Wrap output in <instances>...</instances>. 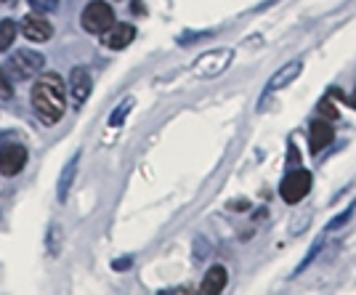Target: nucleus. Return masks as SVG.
<instances>
[{"label":"nucleus","mask_w":356,"mask_h":295,"mask_svg":"<svg viewBox=\"0 0 356 295\" xmlns=\"http://www.w3.org/2000/svg\"><path fill=\"white\" fill-rule=\"evenodd\" d=\"M30 102L35 115L43 120L45 125H56L64 118V109H67V88H64V80L56 72H43L35 86H32Z\"/></svg>","instance_id":"f257e3e1"},{"label":"nucleus","mask_w":356,"mask_h":295,"mask_svg":"<svg viewBox=\"0 0 356 295\" xmlns=\"http://www.w3.org/2000/svg\"><path fill=\"white\" fill-rule=\"evenodd\" d=\"M234 59V51L232 48H213L208 54H202L200 59L192 64V72L197 77H218L221 72L229 70V64Z\"/></svg>","instance_id":"f03ea898"},{"label":"nucleus","mask_w":356,"mask_h":295,"mask_svg":"<svg viewBox=\"0 0 356 295\" xmlns=\"http://www.w3.org/2000/svg\"><path fill=\"white\" fill-rule=\"evenodd\" d=\"M80 22H83V30L86 32L102 35V32H106L115 24V8H112L109 3H104V0H93V3L86 6Z\"/></svg>","instance_id":"7ed1b4c3"},{"label":"nucleus","mask_w":356,"mask_h":295,"mask_svg":"<svg viewBox=\"0 0 356 295\" xmlns=\"http://www.w3.org/2000/svg\"><path fill=\"white\" fill-rule=\"evenodd\" d=\"M312 184H314L312 173L303 170V168H298V170H290V173L282 178L280 194H282V200L287 202V205H298L306 194L312 192Z\"/></svg>","instance_id":"20e7f679"},{"label":"nucleus","mask_w":356,"mask_h":295,"mask_svg":"<svg viewBox=\"0 0 356 295\" xmlns=\"http://www.w3.org/2000/svg\"><path fill=\"white\" fill-rule=\"evenodd\" d=\"M45 67V56L32 51V48H22V51H14L11 59H8V70L16 80H27V77H35L38 72H43Z\"/></svg>","instance_id":"39448f33"},{"label":"nucleus","mask_w":356,"mask_h":295,"mask_svg":"<svg viewBox=\"0 0 356 295\" xmlns=\"http://www.w3.org/2000/svg\"><path fill=\"white\" fill-rule=\"evenodd\" d=\"M22 35L32 40V43H45V40H51L54 38V24L45 19V14L40 11H32L22 19Z\"/></svg>","instance_id":"423d86ee"},{"label":"nucleus","mask_w":356,"mask_h":295,"mask_svg":"<svg viewBox=\"0 0 356 295\" xmlns=\"http://www.w3.org/2000/svg\"><path fill=\"white\" fill-rule=\"evenodd\" d=\"M27 165V149L22 144H6L0 147V173L6 178H14Z\"/></svg>","instance_id":"0eeeda50"},{"label":"nucleus","mask_w":356,"mask_h":295,"mask_svg":"<svg viewBox=\"0 0 356 295\" xmlns=\"http://www.w3.org/2000/svg\"><path fill=\"white\" fill-rule=\"evenodd\" d=\"M90 88H93V77H90V72L86 70V67H74L72 72H70V93H72L74 106H83V104L88 102Z\"/></svg>","instance_id":"6e6552de"},{"label":"nucleus","mask_w":356,"mask_h":295,"mask_svg":"<svg viewBox=\"0 0 356 295\" xmlns=\"http://www.w3.org/2000/svg\"><path fill=\"white\" fill-rule=\"evenodd\" d=\"M300 72H303V59H293L290 64H284L282 70H277V72L271 74L266 93H277V90L287 88L290 83H296L298 77H300Z\"/></svg>","instance_id":"1a4fd4ad"},{"label":"nucleus","mask_w":356,"mask_h":295,"mask_svg":"<svg viewBox=\"0 0 356 295\" xmlns=\"http://www.w3.org/2000/svg\"><path fill=\"white\" fill-rule=\"evenodd\" d=\"M335 138V131L330 125V120H314L309 125V149L314 154H319L322 149H327Z\"/></svg>","instance_id":"9d476101"},{"label":"nucleus","mask_w":356,"mask_h":295,"mask_svg":"<svg viewBox=\"0 0 356 295\" xmlns=\"http://www.w3.org/2000/svg\"><path fill=\"white\" fill-rule=\"evenodd\" d=\"M104 35V45L106 48H112V51H122V48H128V45L134 43L136 38V27L134 24H112L106 32H102Z\"/></svg>","instance_id":"9b49d317"},{"label":"nucleus","mask_w":356,"mask_h":295,"mask_svg":"<svg viewBox=\"0 0 356 295\" xmlns=\"http://www.w3.org/2000/svg\"><path fill=\"white\" fill-rule=\"evenodd\" d=\"M226 282H229V271H226V266L216 264L208 269V274H205V280L200 285V290L205 295H218L226 287Z\"/></svg>","instance_id":"f8f14e48"},{"label":"nucleus","mask_w":356,"mask_h":295,"mask_svg":"<svg viewBox=\"0 0 356 295\" xmlns=\"http://www.w3.org/2000/svg\"><path fill=\"white\" fill-rule=\"evenodd\" d=\"M77 165H80V152H74L72 157H70V163L64 165V170H61L59 186H56V194H59V202H64V200L70 197V189H72V181H74V176H77Z\"/></svg>","instance_id":"ddd939ff"},{"label":"nucleus","mask_w":356,"mask_h":295,"mask_svg":"<svg viewBox=\"0 0 356 295\" xmlns=\"http://www.w3.org/2000/svg\"><path fill=\"white\" fill-rule=\"evenodd\" d=\"M16 32H19V27H16L14 19H3L0 22V51H8L14 45Z\"/></svg>","instance_id":"4468645a"},{"label":"nucleus","mask_w":356,"mask_h":295,"mask_svg":"<svg viewBox=\"0 0 356 295\" xmlns=\"http://www.w3.org/2000/svg\"><path fill=\"white\" fill-rule=\"evenodd\" d=\"M134 104H136V99L134 96H128V99H122V102L118 104V109L109 115V125L112 128H118V125H122V120L131 115V109H134Z\"/></svg>","instance_id":"2eb2a0df"},{"label":"nucleus","mask_w":356,"mask_h":295,"mask_svg":"<svg viewBox=\"0 0 356 295\" xmlns=\"http://www.w3.org/2000/svg\"><path fill=\"white\" fill-rule=\"evenodd\" d=\"M354 210H356V202H351L343 213H338V218H332V221L327 223V232H335V229H341L343 223H348V218L354 216Z\"/></svg>","instance_id":"dca6fc26"},{"label":"nucleus","mask_w":356,"mask_h":295,"mask_svg":"<svg viewBox=\"0 0 356 295\" xmlns=\"http://www.w3.org/2000/svg\"><path fill=\"white\" fill-rule=\"evenodd\" d=\"M322 245H325V237H319V239L314 242V245H312V250H309V255H306V258L300 261V266H298V269H296V274H300V271H303L306 266H312V264H314V258H316V255L322 253Z\"/></svg>","instance_id":"f3484780"},{"label":"nucleus","mask_w":356,"mask_h":295,"mask_svg":"<svg viewBox=\"0 0 356 295\" xmlns=\"http://www.w3.org/2000/svg\"><path fill=\"white\" fill-rule=\"evenodd\" d=\"M59 242H61V229L54 223V226L48 229V253H51V255H59Z\"/></svg>","instance_id":"a211bd4d"},{"label":"nucleus","mask_w":356,"mask_h":295,"mask_svg":"<svg viewBox=\"0 0 356 295\" xmlns=\"http://www.w3.org/2000/svg\"><path fill=\"white\" fill-rule=\"evenodd\" d=\"M35 11H40V14H51V11H56L59 8V0H27Z\"/></svg>","instance_id":"6ab92c4d"},{"label":"nucleus","mask_w":356,"mask_h":295,"mask_svg":"<svg viewBox=\"0 0 356 295\" xmlns=\"http://www.w3.org/2000/svg\"><path fill=\"white\" fill-rule=\"evenodd\" d=\"M11 93H14V88H11V83H8L6 72L0 70V102H8V99H11Z\"/></svg>","instance_id":"aec40b11"},{"label":"nucleus","mask_w":356,"mask_h":295,"mask_svg":"<svg viewBox=\"0 0 356 295\" xmlns=\"http://www.w3.org/2000/svg\"><path fill=\"white\" fill-rule=\"evenodd\" d=\"M319 112H322V115H325L327 120H335V118H338V109L332 106V102H330V99H322V102H319Z\"/></svg>","instance_id":"412c9836"},{"label":"nucleus","mask_w":356,"mask_h":295,"mask_svg":"<svg viewBox=\"0 0 356 295\" xmlns=\"http://www.w3.org/2000/svg\"><path fill=\"white\" fill-rule=\"evenodd\" d=\"M131 264H134L131 258H122V261H115V269H118V271H122V269H131Z\"/></svg>","instance_id":"4be33fe9"},{"label":"nucleus","mask_w":356,"mask_h":295,"mask_svg":"<svg viewBox=\"0 0 356 295\" xmlns=\"http://www.w3.org/2000/svg\"><path fill=\"white\" fill-rule=\"evenodd\" d=\"M346 102H348V104H351V106L356 109V90H354V96H346Z\"/></svg>","instance_id":"5701e85b"},{"label":"nucleus","mask_w":356,"mask_h":295,"mask_svg":"<svg viewBox=\"0 0 356 295\" xmlns=\"http://www.w3.org/2000/svg\"><path fill=\"white\" fill-rule=\"evenodd\" d=\"M0 3H6V0H0Z\"/></svg>","instance_id":"b1692460"}]
</instances>
